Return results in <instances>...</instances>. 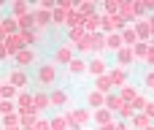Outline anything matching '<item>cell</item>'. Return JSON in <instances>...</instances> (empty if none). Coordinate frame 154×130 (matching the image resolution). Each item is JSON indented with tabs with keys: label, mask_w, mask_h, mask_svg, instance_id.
Here are the masks:
<instances>
[{
	"label": "cell",
	"mask_w": 154,
	"mask_h": 130,
	"mask_svg": "<svg viewBox=\"0 0 154 130\" xmlns=\"http://www.w3.org/2000/svg\"><path fill=\"white\" fill-rule=\"evenodd\" d=\"M54 76H57L54 65H41V71H38V81L41 84H54Z\"/></svg>",
	"instance_id": "1"
},
{
	"label": "cell",
	"mask_w": 154,
	"mask_h": 130,
	"mask_svg": "<svg viewBox=\"0 0 154 130\" xmlns=\"http://www.w3.org/2000/svg\"><path fill=\"white\" fill-rule=\"evenodd\" d=\"M11 111H14V109H11V103H0V114H5V117H11Z\"/></svg>",
	"instance_id": "26"
},
{
	"label": "cell",
	"mask_w": 154,
	"mask_h": 130,
	"mask_svg": "<svg viewBox=\"0 0 154 130\" xmlns=\"http://www.w3.org/2000/svg\"><path fill=\"white\" fill-rule=\"evenodd\" d=\"M111 81L122 84V81H125V71H114V73H111Z\"/></svg>",
	"instance_id": "23"
},
{
	"label": "cell",
	"mask_w": 154,
	"mask_h": 130,
	"mask_svg": "<svg viewBox=\"0 0 154 130\" xmlns=\"http://www.w3.org/2000/svg\"><path fill=\"white\" fill-rule=\"evenodd\" d=\"M106 46H108V49H116V52H119V49H122V38H119V35H111Z\"/></svg>",
	"instance_id": "15"
},
{
	"label": "cell",
	"mask_w": 154,
	"mask_h": 130,
	"mask_svg": "<svg viewBox=\"0 0 154 130\" xmlns=\"http://www.w3.org/2000/svg\"><path fill=\"white\" fill-rule=\"evenodd\" d=\"M143 84H146L149 90H154V73H143Z\"/></svg>",
	"instance_id": "24"
},
{
	"label": "cell",
	"mask_w": 154,
	"mask_h": 130,
	"mask_svg": "<svg viewBox=\"0 0 154 130\" xmlns=\"http://www.w3.org/2000/svg\"><path fill=\"white\" fill-rule=\"evenodd\" d=\"M11 11H14V14H24V11H27V3H14Z\"/></svg>",
	"instance_id": "22"
},
{
	"label": "cell",
	"mask_w": 154,
	"mask_h": 130,
	"mask_svg": "<svg viewBox=\"0 0 154 130\" xmlns=\"http://www.w3.org/2000/svg\"><path fill=\"white\" fill-rule=\"evenodd\" d=\"M5 54H8V49H5V46H0V57H5Z\"/></svg>",
	"instance_id": "30"
},
{
	"label": "cell",
	"mask_w": 154,
	"mask_h": 130,
	"mask_svg": "<svg viewBox=\"0 0 154 130\" xmlns=\"http://www.w3.org/2000/svg\"><path fill=\"white\" fill-rule=\"evenodd\" d=\"M24 41H27V38H24V33L11 35V38H8V52H16V54H19V52H22V46H24Z\"/></svg>",
	"instance_id": "3"
},
{
	"label": "cell",
	"mask_w": 154,
	"mask_h": 130,
	"mask_svg": "<svg viewBox=\"0 0 154 130\" xmlns=\"http://www.w3.org/2000/svg\"><path fill=\"white\" fill-rule=\"evenodd\" d=\"M89 73H95V76L100 79V76L106 73V62H103V60H92V62H89Z\"/></svg>",
	"instance_id": "6"
},
{
	"label": "cell",
	"mask_w": 154,
	"mask_h": 130,
	"mask_svg": "<svg viewBox=\"0 0 154 130\" xmlns=\"http://www.w3.org/2000/svg\"><path fill=\"white\" fill-rule=\"evenodd\" d=\"M97 22H100V19H97V16H92V19H87V27H89V30H95V27H97Z\"/></svg>",
	"instance_id": "29"
},
{
	"label": "cell",
	"mask_w": 154,
	"mask_h": 130,
	"mask_svg": "<svg viewBox=\"0 0 154 130\" xmlns=\"http://www.w3.org/2000/svg\"><path fill=\"white\" fill-rule=\"evenodd\" d=\"M35 24H38V27H46V24H49V14H41V11H38V16H35Z\"/></svg>",
	"instance_id": "18"
},
{
	"label": "cell",
	"mask_w": 154,
	"mask_h": 130,
	"mask_svg": "<svg viewBox=\"0 0 154 130\" xmlns=\"http://www.w3.org/2000/svg\"><path fill=\"white\" fill-rule=\"evenodd\" d=\"M49 106V98L46 95H35V111H41V109H46Z\"/></svg>",
	"instance_id": "17"
},
{
	"label": "cell",
	"mask_w": 154,
	"mask_h": 130,
	"mask_svg": "<svg viewBox=\"0 0 154 130\" xmlns=\"http://www.w3.org/2000/svg\"><path fill=\"white\" fill-rule=\"evenodd\" d=\"M54 60H57V62H62V65H65V62L70 65V62H73V52H70L68 46H60V49L54 52Z\"/></svg>",
	"instance_id": "4"
},
{
	"label": "cell",
	"mask_w": 154,
	"mask_h": 130,
	"mask_svg": "<svg viewBox=\"0 0 154 130\" xmlns=\"http://www.w3.org/2000/svg\"><path fill=\"white\" fill-rule=\"evenodd\" d=\"M89 103H92V106H103V103H106L103 92H92V95H89Z\"/></svg>",
	"instance_id": "16"
},
{
	"label": "cell",
	"mask_w": 154,
	"mask_h": 130,
	"mask_svg": "<svg viewBox=\"0 0 154 130\" xmlns=\"http://www.w3.org/2000/svg\"><path fill=\"white\" fill-rule=\"evenodd\" d=\"M87 68H89V65H84L81 60H73V62H70V73H84Z\"/></svg>",
	"instance_id": "12"
},
{
	"label": "cell",
	"mask_w": 154,
	"mask_h": 130,
	"mask_svg": "<svg viewBox=\"0 0 154 130\" xmlns=\"http://www.w3.org/2000/svg\"><path fill=\"white\" fill-rule=\"evenodd\" d=\"M97 122H100V128H108L111 125V114L108 111H97Z\"/></svg>",
	"instance_id": "13"
},
{
	"label": "cell",
	"mask_w": 154,
	"mask_h": 130,
	"mask_svg": "<svg viewBox=\"0 0 154 130\" xmlns=\"http://www.w3.org/2000/svg\"><path fill=\"white\" fill-rule=\"evenodd\" d=\"M32 24H35V22H32V16H22V19H19V27H22V30H30Z\"/></svg>",
	"instance_id": "19"
},
{
	"label": "cell",
	"mask_w": 154,
	"mask_h": 130,
	"mask_svg": "<svg viewBox=\"0 0 154 130\" xmlns=\"http://www.w3.org/2000/svg\"><path fill=\"white\" fill-rule=\"evenodd\" d=\"M95 87H97V92H108L111 90V76H100L95 81Z\"/></svg>",
	"instance_id": "8"
},
{
	"label": "cell",
	"mask_w": 154,
	"mask_h": 130,
	"mask_svg": "<svg viewBox=\"0 0 154 130\" xmlns=\"http://www.w3.org/2000/svg\"><path fill=\"white\" fill-rule=\"evenodd\" d=\"M32 57H35V54H32L30 49H22V52L16 54V62H19V65H30V62H32Z\"/></svg>",
	"instance_id": "7"
},
{
	"label": "cell",
	"mask_w": 154,
	"mask_h": 130,
	"mask_svg": "<svg viewBox=\"0 0 154 130\" xmlns=\"http://www.w3.org/2000/svg\"><path fill=\"white\" fill-rule=\"evenodd\" d=\"M3 33H14V19L8 16V19H3V30H0V35Z\"/></svg>",
	"instance_id": "20"
},
{
	"label": "cell",
	"mask_w": 154,
	"mask_h": 130,
	"mask_svg": "<svg viewBox=\"0 0 154 130\" xmlns=\"http://www.w3.org/2000/svg\"><path fill=\"white\" fill-rule=\"evenodd\" d=\"M5 130H22V128H5Z\"/></svg>",
	"instance_id": "32"
},
{
	"label": "cell",
	"mask_w": 154,
	"mask_h": 130,
	"mask_svg": "<svg viewBox=\"0 0 154 130\" xmlns=\"http://www.w3.org/2000/svg\"><path fill=\"white\" fill-rule=\"evenodd\" d=\"M22 130H32V128H22Z\"/></svg>",
	"instance_id": "34"
},
{
	"label": "cell",
	"mask_w": 154,
	"mask_h": 130,
	"mask_svg": "<svg viewBox=\"0 0 154 130\" xmlns=\"http://www.w3.org/2000/svg\"><path fill=\"white\" fill-rule=\"evenodd\" d=\"M97 130H111V125H108V128H97Z\"/></svg>",
	"instance_id": "31"
},
{
	"label": "cell",
	"mask_w": 154,
	"mask_h": 130,
	"mask_svg": "<svg viewBox=\"0 0 154 130\" xmlns=\"http://www.w3.org/2000/svg\"><path fill=\"white\" fill-rule=\"evenodd\" d=\"M116 60H119L122 68H127V65L133 62V52H130V49H119V52H116Z\"/></svg>",
	"instance_id": "5"
},
{
	"label": "cell",
	"mask_w": 154,
	"mask_h": 130,
	"mask_svg": "<svg viewBox=\"0 0 154 130\" xmlns=\"http://www.w3.org/2000/svg\"><path fill=\"white\" fill-rule=\"evenodd\" d=\"M143 114H146V117L152 119V117H154V103H146V109H143Z\"/></svg>",
	"instance_id": "28"
},
{
	"label": "cell",
	"mask_w": 154,
	"mask_h": 130,
	"mask_svg": "<svg viewBox=\"0 0 154 130\" xmlns=\"http://www.w3.org/2000/svg\"><path fill=\"white\" fill-rule=\"evenodd\" d=\"M8 81H11V87H27V73L24 71H11Z\"/></svg>",
	"instance_id": "2"
},
{
	"label": "cell",
	"mask_w": 154,
	"mask_h": 130,
	"mask_svg": "<svg viewBox=\"0 0 154 130\" xmlns=\"http://www.w3.org/2000/svg\"><path fill=\"white\" fill-rule=\"evenodd\" d=\"M106 30H116V27H122V19L119 16H114V19H106V24H103Z\"/></svg>",
	"instance_id": "14"
},
{
	"label": "cell",
	"mask_w": 154,
	"mask_h": 130,
	"mask_svg": "<svg viewBox=\"0 0 154 130\" xmlns=\"http://www.w3.org/2000/svg\"><path fill=\"white\" fill-rule=\"evenodd\" d=\"M133 111H135V109H133V106H130V103H127V106H125V109H122V111H119V114H122V117H125V119H127V117H133Z\"/></svg>",
	"instance_id": "25"
},
{
	"label": "cell",
	"mask_w": 154,
	"mask_h": 130,
	"mask_svg": "<svg viewBox=\"0 0 154 130\" xmlns=\"http://www.w3.org/2000/svg\"><path fill=\"white\" fill-rule=\"evenodd\" d=\"M32 130H51V122H46V119H38Z\"/></svg>",
	"instance_id": "21"
},
{
	"label": "cell",
	"mask_w": 154,
	"mask_h": 130,
	"mask_svg": "<svg viewBox=\"0 0 154 130\" xmlns=\"http://www.w3.org/2000/svg\"><path fill=\"white\" fill-rule=\"evenodd\" d=\"M122 38H125V43H127V41H135V33H133V30H125ZM127 46H130V43H127Z\"/></svg>",
	"instance_id": "27"
},
{
	"label": "cell",
	"mask_w": 154,
	"mask_h": 130,
	"mask_svg": "<svg viewBox=\"0 0 154 130\" xmlns=\"http://www.w3.org/2000/svg\"><path fill=\"white\" fill-rule=\"evenodd\" d=\"M149 27H152V30H154V19H152V24H149Z\"/></svg>",
	"instance_id": "33"
},
{
	"label": "cell",
	"mask_w": 154,
	"mask_h": 130,
	"mask_svg": "<svg viewBox=\"0 0 154 130\" xmlns=\"http://www.w3.org/2000/svg\"><path fill=\"white\" fill-rule=\"evenodd\" d=\"M51 130H70V122L62 119V117H54L51 119Z\"/></svg>",
	"instance_id": "9"
},
{
	"label": "cell",
	"mask_w": 154,
	"mask_h": 130,
	"mask_svg": "<svg viewBox=\"0 0 154 130\" xmlns=\"http://www.w3.org/2000/svg\"><path fill=\"white\" fill-rule=\"evenodd\" d=\"M135 128L149 130V128H152V125H149V117H146V114H138V117H135Z\"/></svg>",
	"instance_id": "11"
},
{
	"label": "cell",
	"mask_w": 154,
	"mask_h": 130,
	"mask_svg": "<svg viewBox=\"0 0 154 130\" xmlns=\"http://www.w3.org/2000/svg\"><path fill=\"white\" fill-rule=\"evenodd\" d=\"M65 100H68V95H65V92H60V90H57V92H51V106H62Z\"/></svg>",
	"instance_id": "10"
}]
</instances>
